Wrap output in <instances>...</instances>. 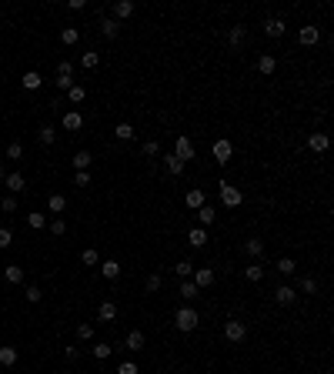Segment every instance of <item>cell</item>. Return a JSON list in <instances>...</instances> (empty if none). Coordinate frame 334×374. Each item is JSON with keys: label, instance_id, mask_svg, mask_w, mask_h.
<instances>
[{"label": "cell", "instance_id": "6da1fadb", "mask_svg": "<svg viewBox=\"0 0 334 374\" xmlns=\"http://www.w3.org/2000/svg\"><path fill=\"white\" fill-rule=\"evenodd\" d=\"M201 324V314L194 308H177V314H174V327L181 331V334H191L194 327Z\"/></svg>", "mask_w": 334, "mask_h": 374}, {"label": "cell", "instance_id": "7a4b0ae2", "mask_svg": "<svg viewBox=\"0 0 334 374\" xmlns=\"http://www.w3.org/2000/svg\"><path fill=\"white\" fill-rule=\"evenodd\" d=\"M217 191H221V204L227 207V211H234V207L244 204V194H241V187H234V184L221 181V184H217Z\"/></svg>", "mask_w": 334, "mask_h": 374}, {"label": "cell", "instance_id": "3957f363", "mask_svg": "<svg viewBox=\"0 0 334 374\" xmlns=\"http://www.w3.org/2000/svg\"><path fill=\"white\" fill-rule=\"evenodd\" d=\"M194 154H197V147H194V141H191V137H187V134H177V141H174V157L187 164V160H194Z\"/></svg>", "mask_w": 334, "mask_h": 374}, {"label": "cell", "instance_id": "277c9868", "mask_svg": "<svg viewBox=\"0 0 334 374\" xmlns=\"http://www.w3.org/2000/svg\"><path fill=\"white\" fill-rule=\"evenodd\" d=\"M224 337H227L231 344H241L247 337V324H244V321H234V318L224 321Z\"/></svg>", "mask_w": 334, "mask_h": 374}, {"label": "cell", "instance_id": "5b68a950", "mask_svg": "<svg viewBox=\"0 0 334 374\" xmlns=\"http://www.w3.org/2000/svg\"><path fill=\"white\" fill-rule=\"evenodd\" d=\"M197 291H207L214 284V267H194V281H191Z\"/></svg>", "mask_w": 334, "mask_h": 374}, {"label": "cell", "instance_id": "8992f818", "mask_svg": "<svg viewBox=\"0 0 334 374\" xmlns=\"http://www.w3.org/2000/svg\"><path fill=\"white\" fill-rule=\"evenodd\" d=\"M231 157H234V144L227 141V137L214 141V160H217V164H227Z\"/></svg>", "mask_w": 334, "mask_h": 374}, {"label": "cell", "instance_id": "52a82bcc", "mask_svg": "<svg viewBox=\"0 0 334 374\" xmlns=\"http://www.w3.org/2000/svg\"><path fill=\"white\" fill-rule=\"evenodd\" d=\"M274 301H278L281 308H291V304L297 301V291H294V287H291V284H281L278 291H274Z\"/></svg>", "mask_w": 334, "mask_h": 374}, {"label": "cell", "instance_id": "ba28073f", "mask_svg": "<svg viewBox=\"0 0 334 374\" xmlns=\"http://www.w3.org/2000/svg\"><path fill=\"white\" fill-rule=\"evenodd\" d=\"M60 124H64V130H71V134H77V130L84 127V114H80V111H67L64 117H60Z\"/></svg>", "mask_w": 334, "mask_h": 374}, {"label": "cell", "instance_id": "9c48e42d", "mask_svg": "<svg viewBox=\"0 0 334 374\" xmlns=\"http://www.w3.org/2000/svg\"><path fill=\"white\" fill-rule=\"evenodd\" d=\"M284 30H287V24L284 20H281V17H268V20H264V33H268V37H284Z\"/></svg>", "mask_w": 334, "mask_h": 374}, {"label": "cell", "instance_id": "30bf717a", "mask_svg": "<svg viewBox=\"0 0 334 374\" xmlns=\"http://www.w3.org/2000/svg\"><path fill=\"white\" fill-rule=\"evenodd\" d=\"M297 40H301L304 47H314V44L321 40V30L318 27H301V30H297Z\"/></svg>", "mask_w": 334, "mask_h": 374}, {"label": "cell", "instance_id": "8fae6325", "mask_svg": "<svg viewBox=\"0 0 334 374\" xmlns=\"http://www.w3.org/2000/svg\"><path fill=\"white\" fill-rule=\"evenodd\" d=\"M134 14V0H117V4H114V20H127V17Z\"/></svg>", "mask_w": 334, "mask_h": 374}, {"label": "cell", "instance_id": "7c38bea8", "mask_svg": "<svg viewBox=\"0 0 334 374\" xmlns=\"http://www.w3.org/2000/svg\"><path fill=\"white\" fill-rule=\"evenodd\" d=\"M184 200H187V207H191V211H197V207L207 204V194L201 191V187H194V191H187V197H184Z\"/></svg>", "mask_w": 334, "mask_h": 374}, {"label": "cell", "instance_id": "4fadbf2b", "mask_svg": "<svg viewBox=\"0 0 334 374\" xmlns=\"http://www.w3.org/2000/svg\"><path fill=\"white\" fill-rule=\"evenodd\" d=\"M164 167H167V174L181 177V174H184V167H187V164H184V160H177L174 154H164Z\"/></svg>", "mask_w": 334, "mask_h": 374}, {"label": "cell", "instance_id": "5bb4252c", "mask_svg": "<svg viewBox=\"0 0 334 374\" xmlns=\"http://www.w3.org/2000/svg\"><path fill=\"white\" fill-rule=\"evenodd\" d=\"M144 341H147L144 331H130V334L124 337V348H127V351H144Z\"/></svg>", "mask_w": 334, "mask_h": 374}, {"label": "cell", "instance_id": "9a60e30c", "mask_svg": "<svg viewBox=\"0 0 334 374\" xmlns=\"http://www.w3.org/2000/svg\"><path fill=\"white\" fill-rule=\"evenodd\" d=\"M257 71H261L264 77H271V74L278 71V60H274L271 54H261V57H257Z\"/></svg>", "mask_w": 334, "mask_h": 374}, {"label": "cell", "instance_id": "2e32d148", "mask_svg": "<svg viewBox=\"0 0 334 374\" xmlns=\"http://www.w3.org/2000/svg\"><path fill=\"white\" fill-rule=\"evenodd\" d=\"M214 217H217V211L211 204H204V207H197V227H211V224H214Z\"/></svg>", "mask_w": 334, "mask_h": 374}, {"label": "cell", "instance_id": "e0dca14e", "mask_svg": "<svg viewBox=\"0 0 334 374\" xmlns=\"http://www.w3.org/2000/svg\"><path fill=\"white\" fill-rule=\"evenodd\" d=\"M101 33H104L107 40H114V37L120 33V24L114 20V17H104V20H101Z\"/></svg>", "mask_w": 334, "mask_h": 374}, {"label": "cell", "instance_id": "ac0fdd59", "mask_svg": "<svg viewBox=\"0 0 334 374\" xmlns=\"http://www.w3.org/2000/svg\"><path fill=\"white\" fill-rule=\"evenodd\" d=\"M4 184H7V191H10V194H20V191L27 187L24 174H7V177H4Z\"/></svg>", "mask_w": 334, "mask_h": 374}, {"label": "cell", "instance_id": "d6986e66", "mask_svg": "<svg viewBox=\"0 0 334 374\" xmlns=\"http://www.w3.org/2000/svg\"><path fill=\"white\" fill-rule=\"evenodd\" d=\"M40 84H44V77H40L37 71H27L24 77H20V87H24V90H37Z\"/></svg>", "mask_w": 334, "mask_h": 374}, {"label": "cell", "instance_id": "ffe728a7", "mask_svg": "<svg viewBox=\"0 0 334 374\" xmlns=\"http://www.w3.org/2000/svg\"><path fill=\"white\" fill-rule=\"evenodd\" d=\"M327 144H331V141H327V134H311V137H308V147H311L314 154H324Z\"/></svg>", "mask_w": 334, "mask_h": 374}, {"label": "cell", "instance_id": "44dd1931", "mask_svg": "<svg viewBox=\"0 0 334 374\" xmlns=\"http://www.w3.org/2000/svg\"><path fill=\"white\" fill-rule=\"evenodd\" d=\"M101 278L117 281V278H120V264H117V261H101Z\"/></svg>", "mask_w": 334, "mask_h": 374}, {"label": "cell", "instance_id": "7402d4cb", "mask_svg": "<svg viewBox=\"0 0 334 374\" xmlns=\"http://www.w3.org/2000/svg\"><path fill=\"white\" fill-rule=\"evenodd\" d=\"M47 207H50V214H64V211H67V197H64V194H50Z\"/></svg>", "mask_w": 334, "mask_h": 374}, {"label": "cell", "instance_id": "603a6c76", "mask_svg": "<svg viewBox=\"0 0 334 374\" xmlns=\"http://www.w3.org/2000/svg\"><path fill=\"white\" fill-rule=\"evenodd\" d=\"M17 358H20V351H17V348H10V344H7V348H0V364H4V367H14Z\"/></svg>", "mask_w": 334, "mask_h": 374}, {"label": "cell", "instance_id": "cb8c5ba5", "mask_svg": "<svg viewBox=\"0 0 334 374\" xmlns=\"http://www.w3.org/2000/svg\"><path fill=\"white\" fill-rule=\"evenodd\" d=\"M114 137H117V141H134V124L120 120L117 127H114Z\"/></svg>", "mask_w": 334, "mask_h": 374}, {"label": "cell", "instance_id": "d4e9b609", "mask_svg": "<svg viewBox=\"0 0 334 374\" xmlns=\"http://www.w3.org/2000/svg\"><path fill=\"white\" fill-rule=\"evenodd\" d=\"M4 278H7L10 284H20V281H24V267H20V264H7V267H4Z\"/></svg>", "mask_w": 334, "mask_h": 374}, {"label": "cell", "instance_id": "484cf974", "mask_svg": "<svg viewBox=\"0 0 334 374\" xmlns=\"http://www.w3.org/2000/svg\"><path fill=\"white\" fill-rule=\"evenodd\" d=\"M187 244H191V247H204L207 244V227H194V231L187 234Z\"/></svg>", "mask_w": 334, "mask_h": 374}, {"label": "cell", "instance_id": "4316f807", "mask_svg": "<svg viewBox=\"0 0 334 374\" xmlns=\"http://www.w3.org/2000/svg\"><path fill=\"white\" fill-rule=\"evenodd\" d=\"M97 318H101V321H114V318H117V304L101 301V308H97Z\"/></svg>", "mask_w": 334, "mask_h": 374}, {"label": "cell", "instance_id": "83f0119b", "mask_svg": "<svg viewBox=\"0 0 334 374\" xmlns=\"http://www.w3.org/2000/svg\"><path fill=\"white\" fill-rule=\"evenodd\" d=\"M90 164H94L90 151H77V154H74V171H87Z\"/></svg>", "mask_w": 334, "mask_h": 374}, {"label": "cell", "instance_id": "f1b7e54d", "mask_svg": "<svg viewBox=\"0 0 334 374\" xmlns=\"http://www.w3.org/2000/svg\"><path fill=\"white\" fill-rule=\"evenodd\" d=\"M244 251H247L251 257H261V254H264V241H261V237H247V241H244Z\"/></svg>", "mask_w": 334, "mask_h": 374}, {"label": "cell", "instance_id": "f546056e", "mask_svg": "<svg viewBox=\"0 0 334 374\" xmlns=\"http://www.w3.org/2000/svg\"><path fill=\"white\" fill-rule=\"evenodd\" d=\"M244 278L251 281V284H261V281H264V267H261V264H251V267H244Z\"/></svg>", "mask_w": 334, "mask_h": 374}, {"label": "cell", "instance_id": "4dcf8cb0", "mask_svg": "<svg viewBox=\"0 0 334 374\" xmlns=\"http://www.w3.org/2000/svg\"><path fill=\"white\" fill-rule=\"evenodd\" d=\"M37 141L44 144V147H50V144L57 141V134H54V127H50V124H44V127L37 130Z\"/></svg>", "mask_w": 334, "mask_h": 374}, {"label": "cell", "instance_id": "1f68e13d", "mask_svg": "<svg viewBox=\"0 0 334 374\" xmlns=\"http://www.w3.org/2000/svg\"><path fill=\"white\" fill-rule=\"evenodd\" d=\"M60 40H64L67 47H74V44L80 40V30H77V27H64V30H60Z\"/></svg>", "mask_w": 334, "mask_h": 374}, {"label": "cell", "instance_id": "d6a6232c", "mask_svg": "<svg viewBox=\"0 0 334 374\" xmlns=\"http://www.w3.org/2000/svg\"><path fill=\"white\" fill-rule=\"evenodd\" d=\"M27 224H30L34 231H44V227H47V217L40 214V211H34V214H27Z\"/></svg>", "mask_w": 334, "mask_h": 374}, {"label": "cell", "instance_id": "836d02e7", "mask_svg": "<svg viewBox=\"0 0 334 374\" xmlns=\"http://www.w3.org/2000/svg\"><path fill=\"white\" fill-rule=\"evenodd\" d=\"M111 351H114L111 344H104V341H101V344H94V348H90V354H94L97 361H107V358H111Z\"/></svg>", "mask_w": 334, "mask_h": 374}, {"label": "cell", "instance_id": "e575fe53", "mask_svg": "<svg viewBox=\"0 0 334 374\" xmlns=\"http://www.w3.org/2000/svg\"><path fill=\"white\" fill-rule=\"evenodd\" d=\"M244 37H247V30H244V27H231V33H227L231 47H241V44H244Z\"/></svg>", "mask_w": 334, "mask_h": 374}, {"label": "cell", "instance_id": "d590c367", "mask_svg": "<svg viewBox=\"0 0 334 374\" xmlns=\"http://www.w3.org/2000/svg\"><path fill=\"white\" fill-rule=\"evenodd\" d=\"M84 97H87V90L80 87V84H74V87L67 90V100H71V104H84Z\"/></svg>", "mask_w": 334, "mask_h": 374}, {"label": "cell", "instance_id": "8d00e7d4", "mask_svg": "<svg viewBox=\"0 0 334 374\" xmlns=\"http://www.w3.org/2000/svg\"><path fill=\"white\" fill-rule=\"evenodd\" d=\"M80 64L87 67V71H94V67H97V64H101V54H97V50H87V54L80 57Z\"/></svg>", "mask_w": 334, "mask_h": 374}, {"label": "cell", "instance_id": "74e56055", "mask_svg": "<svg viewBox=\"0 0 334 374\" xmlns=\"http://www.w3.org/2000/svg\"><path fill=\"white\" fill-rule=\"evenodd\" d=\"M278 271H281V274H284V278H291V274H294V271H297V264H294V261H291V257H281V261H278Z\"/></svg>", "mask_w": 334, "mask_h": 374}, {"label": "cell", "instance_id": "f35d334b", "mask_svg": "<svg viewBox=\"0 0 334 374\" xmlns=\"http://www.w3.org/2000/svg\"><path fill=\"white\" fill-rule=\"evenodd\" d=\"M174 274H177V278H191V274H194V264L191 261H177L174 264Z\"/></svg>", "mask_w": 334, "mask_h": 374}, {"label": "cell", "instance_id": "ab89813d", "mask_svg": "<svg viewBox=\"0 0 334 374\" xmlns=\"http://www.w3.org/2000/svg\"><path fill=\"white\" fill-rule=\"evenodd\" d=\"M20 157H24V144H20V141L7 144V160H20Z\"/></svg>", "mask_w": 334, "mask_h": 374}, {"label": "cell", "instance_id": "60d3db41", "mask_svg": "<svg viewBox=\"0 0 334 374\" xmlns=\"http://www.w3.org/2000/svg\"><path fill=\"white\" fill-rule=\"evenodd\" d=\"M80 261L87 264V267H97V264H101V254H97L94 247H87V251H84V254H80Z\"/></svg>", "mask_w": 334, "mask_h": 374}, {"label": "cell", "instance_id": "b9f144b4", "mask_svg": "<svg viewBox=\"0 0 334 374\" xmlns=\"http://www.w3.org/2000/svg\"><path fill=\"white\" fill-rule=\"evenodd\" d=\"M197 294H201V291L191 284V281H184V284H181V297H184V301H191V297H197Z\"/></svg>", "mask_w": 334, "mask_h": 374}, {"label": "cell", "instance_id": "7bdbcfd3", "mask_svg": "<svg viewBox=\"0 0 334 374\" xmlns=\"http://www.w3.org/2000/svg\"><path fill=\"white\" fill-rule=\"evenodd\" d=\"M77 337H80V341H90V337H94V324H87V321L77 324Z\"/></svg>", "mask_w": 334, "mask_h": 374}, {"label": "cell", "instance_id": "ee69618b", "mask_svg": "<svg viewBox=\"0 0 334 374\" xmlns=\"http://www.w3.org/2000/svg\"><path fill=\"white\" fill-rule=\"evenodd\" d=\"M160 284H164V278H160V274H151V278L144 281V287H147L151 294H154V291H160Z\"/></svg>", "mask_w": 334, "mask_h": 374}, {"label": "cell", "instance_id": "f6af8a7d", "mask_svg": "<svg viewBox=\"0 0 334 374\" xmlns=\"http://www.w3.org/2000/svg\"><path fill=\"white\" fill-rule=\"evenodd\" d=\"M24 297H27V301H30V304H37L40 297H44V291H40L37 284H30V287H27V291H24Z\"/></svg>", "mask_w": 334, "mask_h": 374}, {"label": "cell", "instance_id": "bcb514c9", "mask_svg": "<svg viewBox=\"0 0 334 374\" xmlns=\"http://www.w3.org/2000/svg\"><path fill=\"white\" fill-rule=\"evenodd\" d=\"M117 374H141V367H137L134 361H120V364H117Z\"/></svg>", "mask_w": 334, "mask_h": 374}, {"label": "cell", "instance_id": "7dc6e473", "mask_svg": "<svg viewBox=\"0 0 334 374\" xmlns=\"http://www.w3.org/2000/svg\"><path fill=\"white\" fill-rule=\"evenodd\" d=\"M50 234H54V237H64V234H67V221H60V217H57V221L50 224Z\"/></svg>", "mask_w": 334, "mask_h": 374}, {"label": "cell", "instance_id": "c3c4849f", "mask_svg": "<svg viewBox=\"0 0 334 374\" xmlns=\"http://www.w3.org/2000/svg\"><path fill=\"white\" fill-rule=\"evenodd\" d=\"M57 77H74V64H71V60H60V64H57Z\"/></svg>", "mask_w": 334, "mask_h": 374}, {"label": "cell", "instance_id": "681fc988", "mask_svg": "<svg viewBox=\"0 0 334 374\" xmlns=\"http://www.w3.org/2000/svg\"><path fill=\"white\" fill-rule=\"evenodd\" d=\"M0 211H7V214H14V211H17V197H14V194H7V197L0 200Z\"/></svg>", "mask_w": 334, "mask_h": 374}, {"label": "cell", "instance_id": "f907efd6", "mask_svg": "<svg viewBox=\"0 0 334 374\" xmlns=\"http://www.w3.org/2000/svg\"><path fill=\"white\" fill-rule=\"evenodd\" d=\"M301 291H304V294H314V291H318V281H314V278H301Z\"/></svg>", "mask_w": 334, "mask_h": 374}, {"label": "cell", "instance_id": "816d5d0a", "mask_svg": "<svg viewBox=\"0 0 334 374\" xmlns=\"http://www.w3.org/2000/svg\"><path fill=\"white\" fill-rule=\"evenodd\" d=\"M144 154H147V157H157V154H160V144L157 141H147V144H144Z\"/></svg>", "mask_w": 334, "mask_h": 374}, {"label": "cell", "instance_id": "f5cc1de1", "mask_svg": "<svg viewBox=\"0 0 334 374\" xmlns=\"http://www.w3.org/2000/svg\"><path fill=\"white\" fill-rule=\"evenodd\" d=\"M74 184H77V187H87V184H90V174H87V171H77V174H74Z\"/></svg>", "mask_w": 334, "mask_h": 374}, {"label": "cell", "instance_id": "db71d44e", "mask_svg": "<svg viewBox=\"0 0 334 374\" xmlns=\"http://www.w3.org/2000/svg\"><path fill=\"white\" fill-rule=\"evenodd\" d=\"M10 244H14V234L7 227H0V247H10Z\"/></svg>", "mask_w": 334, "mask_h": 374}, {"label": "cell", "instance_id": "11a10c76", "mask_svg": "<svg viewBox=\"0 0 334 374\" xmlns=\"http://www.w3.org/2000/svg\"><path fill=\"white\" fill-rule=\"evenodd\" d=\"M57 87H60V90H64V94H67V90L74 87V77H57Z\"/></svg>", "mask_w": 334, "mask_h": 374}, {"label": "cell", "instance_id": "9f6ffc18", "mask_svg": "<svg viewBox=\"0 0 334 374\" xmlns=\"http://www.w3.org/2000/svg\"><path fill=\"white\" fill-rule=\"evenodd\" d=\"M64 354H67V358H71V361H77V354H80V348H74V344H71V348H64Z\"/></svg>", "mask_w": 334, "mask_h": 374}, {"label": "cell", "instance_id": "6f0895ef", "mask_svg": "<svg viewBox=\"0 0 334 374\" xmlns=\"http://www.w3.org/2000/svg\"><path fill=\"white\" fill-rule=\"evenodd\" d=\"M67 10H84V0H67Z\"/></svg>", "mask_w": 334, "mask_h": 374}, {"label": "cell", "instance_id": "680465c9", "mask_svg": "<svg viewBox=\"0 0 334 374\" xmlns=\"http://www.w3.org/2000/svg\"><path fill=\"white\" fill-rule=\"evenodd\" d=\"M4 177H7V174H4V167H0V184H4Z\"/></svg>", "mask_w": 334, "mask_h": 374}]
</instances>
